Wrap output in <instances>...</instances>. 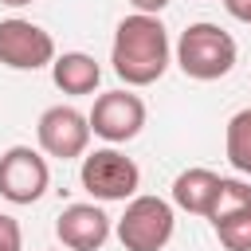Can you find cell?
Masks as SVG:
<instances>
[{
  "mask_svg": "<svg viewBox=\"0 0 251 251\" xmlns=\"http://www.w3.org/2000/svg\"><path fill=\"white\" fill-rule=\"evenodd\" d=\"M110 63L114 75L126 86H149L165 75L169 67V31L157 16H126L114 31V47H110Z\"/></svg>",
  "mask_w": 251,
  "mask_h": 251,
  "instance_id": "6da1fadb",
  "label": "cell"
},
{
  "mask_svg": "<svg viewBox=\"0 0 251 251\" xmlns=\"http://www.w3.org/2000/svg\"><path fill=\"white\" fill-rule=\"evenodd\" d=\"M176 67L196 82L224 78L235 67V39L216 24H188L176 39Z\"/></svg>",
  "mask_w": 251,
  "mask_h": 251,
  "instance_id": "7a4b0ae2",
  "label": "cell"
},
{
  "mask_svg": "<svg viewBox=\"0 0 251 251\" xmlns=\"http://www.w3.org/2000/svg\"><path fill=\"white\" fill-rule=\"evenodd\" d=\"M173 239V208L161 196H133L118 220V243L126 251H161Z\"/></svg>",
  "mask_w": 251,
  "mask_h": 251,
  "instance_id": "3957f363",
  "label": "cell"
},
{
  "mask_svg": "<svg viewBox=\"0 0 251 251\" xmlns=\"http://www.w3.org/2000/svg\"><path fill=\"white\" fill-rule=\"evenodd\" d=\"M78 180L94 200H129L141 184V169L118 149H94L82 157Z\"/></svg>",
  "mask_w": 251,
  "mask_h": 251,
  "instance_id": "277c9868",
  "label": "cell"
},
{
  "mask_svg": "<svg viewBox=\"0 0 251 251\" xmlns=\"http://www.w3.org/2000/svg\"><path fill=\"white\" fill-rule=\"evenodd\" d=\"M0 63L12 71H39L55 63V39L31 20H0Z\"/></svg>",
  "mask_w": 251,
  "mask_h": 251,
  "instance_id": "5b68a950",
  "label": "cell"
},
{
  "mask_svg": "<svg viewBox=\"0 0 251 251\" xmlns=\"http://www.w3.org/2000/svg\"><path fill=\"white\" fill-rule=\"evenodd\" d=\"M35 137H39V149L47 157L71 161V157L86 153V145H90V122L75 106H47L39 114V122H35Z\"/></svg>",
  "mask_w": 251,
  "mask_h": 251,
  "instance_id": "8992f818",
  "label": "cell"
},
{
  "mask_svg": "<svg viewBox=\"0 0 251 251\" xmlns=\"http://www.w3.org/2000/svg\"><path fill=\"white\" fill-rule=\"evenodd\" d=\"M90 133H98L102 141L118 145V141H129L141 133L145 126V102L129 90H106L94 98V110H90Z\"/></svg>",
  "mask_w": 251,
  "mask_h": 251,
  "instance_id": "52a82bcc",
  "label": "cell"
},
{
  "mask_svg": "<svg viewBox=\"0 0 251 251\" xmlns=\"http://www.w3.org/2000/svg\"><path fill=\"white\" fill-rule=\"evenodd\" d=\"M51 184V173H47V161L31 149V145H12L4 157H0V196L12 200V204H31L47 192Z\"/></svg>",
  "mask_w": 251,
  "mask_h": 251,
  "instance_id": "ba28073f",
  "label": "cell"
},
{
  "mask_svg": "<svg viewBox=\"0 0 251 251\" xmlns=\"http://www.w3.org/2000/svg\"><path fill=\"white\" fill-rule=\"evenodd\" d=\"M55 235L71 251H98L110 239V216L98 204H67L55 220Z\"/></svg>",
  "mask_w": 251,
  "mask_h": 251,
  "instance_id": "9c48e42d",
  "label": "cell"
},
{
  "mask_svg": "<svg viewBox=\"0 0 251 251\" xmlns=\"http://www.w3.org/2000/svg\"><path fill=\"white\" fill-rule=\"evenodd\" d=\"M216 192H220V176L212 169H184L173 180V204L192 216H208L216 204Z\"/></svg>",
  "mask_w": 251,
  "mask_h": 251,
  "instance_id": "30bf717a",
  "label": "cell"
},
{
  "mask_svg": "<svg viewBox=\"0 0 251 251\" xmlns=\"http://www.w3.org/2000/svg\"><path fill=\"white\" fill-rule=\"evenodd\" d=\"M51 78L63 94H94V86L102 78V67L82 51H67L51 63Z\"/></svg>",
  "mask_w": 251,
  "mask_h": 251,
  "instance_id": "8fae6325",
  "label": "cell"
},
{
  "mask_svg": "<svg viewBox=\"0 0 251 251\" xmlns=\"http://www.w3.org/2000/svg\"><path fill=\"white\" fill-rule=\"evenodd\" d=\"M224 145H227V161H231V169L243 173V176H251V106L239 110V114H231Z\"/></svg>",
  "mask_w": 251,
  "mask_h": 251,
  "instance_id": "7c38bea8",
  "label": "cell"
},
{
  "mask_svg": "<svg viewBox=\"0 0 251 251\" xmlns=\"http://www.w3.org/2000/svg\"><path fill=\"white\" fill-rule=\"evenodd\" d=\"M243 208H251V184L231 180V176H220V192H216V204H212L208 220L220 224V220H227V216H235Z\"/></svg>",
  "mask_w": 251,
  "mask_h": 251,
  "instance_id": "4fadbf2b",
  "label": "cell"
},
{
  "mask_svg": "<svg viewBox=\"0 0 251 251\" xmlns=\"http://www.w3.org/2000/svg\"><path fill=\"white\" fill-rule=\"evenodd\" d=\"M212 227H216V235L227 251H251V208H243V212H235V216H227Z\"/></svg>",
  "mask_w": 251,
  "mask_h": 251,
  "instance_id": "5bb4252c",
  "label": "cell"
},
{
  "mask_svg": "<svg viewBox=\"0 0 251 251\" xmlns=\"http://www.w3.org/2000/svg\"><path fill=\"white\" fill-rule=\"evenodd\" d=\"M20 247H24V231H20V224H16L12 216L0 212V251H20Z\"/></svg>",
  "mask_w": 251,
  "mask_h": 251,
  "instance_id": "9a60e30c",
  "label": "cell"
},
{
  "mask_svg": "<svg viewBox=\"0 0 251 251\" xmlns=\"http://www.w3.org/2000/svg\"><path fill=\"white\" fill-rule=\"evenodd\" d=\"M224 8L235 16V20H243V24H251V0H224Z\"/></svg>",
  "mask_w": 251,
  "mask_h": 251,
  "instance_id": "2e32d148",
  "label": "cell"
},
{
  "mask_svg": "<svg viewBox=\"0 0 251 251\" xmlns=\"http://www.w3.org/2000/svg\"><path fill=\"white\" fill-rule=\"evenodd\" d=\"M129 4H133V8L141 12V16H157V12H161V8L169 4V0H129Z\"/></svg>",
  "mask_w": 251,
  "mask_h": 251,
  "instance_id": "e0dca14e",
  "label": "cell"
},
{
  "mask_svg": "<svg viewBox=\"0 0 251 251\" xmlns=\"http://www.w3.org/2000/svg\"><path fill=\"white\" fill-rule=\"evenodd\" d=\"M0 4H8V8H24V4H31V0H0Z\"/></svg>",
  "mask_w": 251,
  "mask_h": 251,
  "instance_id": "ac0fdd59",
  "label": "cell"
}]
</instances>
